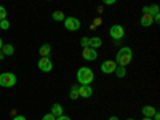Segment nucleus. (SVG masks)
I'll return each instance as SVG.
<instances>
[{
	"mask_svg": "<svg viewBox=\"0 0 160 120\" xmlns=\"http://www.w3.org/2000/svg\"><path fill=\"white\" fill-rule=\"evenodd\" d=\"M133 59V50L130 47H122L117 51V56H115V64L117 66H122V68H127V66L131 62Z\"/></svg>",
	"mask_w": 160,
	"mask_h": 120,
	"instance_id": "f257e3e1",
	"label": "nucleus"
},
{
	"mask_svg": "<svg viewBox=\"0 0 160 120\" xmlns=\"http://www.w3.org/2000/svg\"><path fill=\"white\" fill-rule=\"evenodd\" d=\"M93 80H95V72L90 68H80L77 71V82L78 85H91Z\"/></svg>",
	"mask_w": 160,
	"mask_h": 120,
	"instance_id": "f03ea898",
	"label": "nucleus"
},
{
	"mask_svg": "<svg viewBox=\"0 0 160 120\" xmlns=\"http://www.w3.org/2000/svg\"><path fill=\"white\" fill-rule=\"evenodd\" d=\"M16 85V75L13 72H2L0 74V87L11 88Z\"/></svg>",
	"mask_w": 160,
	"mask_h": 120,
	"instance_id": "7ed1b4c3",
	"label": "nucleus"
},
{
	"mask_svg": "<svg viewBox=\"0 0 160 120\" xmlns=\"http://www.w3.org/2000/svg\"><path fill=\"white\" fill-rule=\"evenodd\" d=\"M62 22H64V28L71 32H77L82 28V22H80V19L75 18V16H66V19Z\"/></svg>",
	"mask_w": 160,
	"mask_h": 120,
	"instance_id": "20e7f679",
	"label": "nucleus"
},
{
	"mask_svg": "<svg viewBox=\"0 0 160 120\" xmlns=\"http://www.w3.org/2000/svg\"><path fill=\"white\" fill-rule=\"evenodd\" d=\"M109 35L115 40V42H120V40L125 37V29H123V26H120V24H114V26H111Z\"/></svg>",
	"mask_w": 160,
	"mask_h": 120,
	"instance_id": "39448f33",
	"label": "nucleus"
},
{
	"mask_svg": "<svg viewBox=\"0 0 160 120\" xmlns=\"http://www.w3.org/2000/svg\"><path fill=\"white\" fill-rule=\"evenodd\" d=\"M37 68L42 72H50L53 69V62H51L50 58H40L38 62H37Z\"/></svg>",
	"mask_w": 160,
	"mask_h": 120,
	"instance_id": "423d86ee",
	"label": "nucleus"
},
{
	"mask_svg": "<svg viewBox=\"0 0 160 120\" xmlns=\"http://www.w3.org/2000/svg\"><path fill=\"white\" fill-rule=\"evenodd\" d=\"M115 69H117V64H115V61H112V59H108V61H104V62L101 64V72H102V74H114Z\"/></svg>",
	"mask_w": 160,
	"mask_h": 120,
	"instance_id": "0eeeda50",
	"label": "nucleus"
},
{
	"mask_svg": "<svg viewBox=\"0 0 160 120\" xmlns=\"http://www.w3.org/2000/svg\"><path fill=\"white\" fill-rule=\"evenodd\" d=\"M82 58H83L85 61H96V59H98V51L93 50V48H83Z\"/></svg>",
	"mask_w": 160,
	"mask_h": 120,
	"instance_id": "6e6552de",
	"label": "nucleus"
},
{
	"mask_svg": "<svg viewBox=\"0 0 160 120\" xmlns=\"http://www.w3.org/2000/svg\"><path fill=\"white\" fill-rule=\"evenodd\" d=\"M93 88L90 85H78V98H91Z\"/></svg>",
	"mask_w": 160,
	"mask_h": 120,
	"instance_id": "1a4fd4ad",
	"label": "nucleus"
},
{
	"mask_svg": "<svg viewBox=\"0 0 160 120\" xmlns=\"http://www.w3.org/2000/svg\"><path fill=\"white\" fill-rule=\"evenodd\" d=\"M155 112H157V109L154 108V106H142V109H141V114L144 117H148V118H152L155 115Z\"/></svg>",
	"mask_w": 160,
	"mask_h": 120,
	"instance_id": "9d476101",
	"label": "nucleus"
},
{
	"mask_svg": "<svg viewBox=\"0 0 160 120\" xmlns=\"http://www.w3.org/2000/svg\"><path fill=\"white\" fill-rule=\"evenodd\" d=\"M50 114H53L56 118H58V117H61V115H64V109H62V106H61L59 102L51 104V112H50Z\"/></svg>",
	"mask_w": 160,
	"mask_h": 120,
	"instance_id": "9b49d317",
	"label": "nucleus"
},
{
	"mask_svg": "<svg viewBox=\"0 0 160 120\" xmlns=\"http://www.w3.org/2000/svg\"><path fill=\"white\" fill-rule=\"evenodd\" d=\"M157 13H158V5H146V7H142V15L154 16V15H157Z\"/></svg>",
	"mask_w": 160,
	"mask_h": 120,
	"instance_id": "f8f14e48",
	"label": "nucleus"
},
{
	"mask_svg": "<svg viewBox=\"0 0 160 120\" xmlns=\"http://www.w3.org/2000/svg\"><path fill=\"white\" fill-rule=\"evenodd\" d=\"M139 22H141L142 28H151V26L154 24V18H152L151 15H142Z\"/></svg>",
	"mask_w": 160,
	"mask_h": 120,
	"instance_id": "ddd939ff",
	"label": "nucleus"
},
{
	"mask_svg": "<svg viewBox=\"0 0 160 120\" xmlns=\"http://www.w3.org/2000/svg\"><path fill=\"white\" fill-rule=\"evenodd\" d=\"M38 53L42 55V58H50V55H51V47H50V43H43L42 47L38 48Z\"/></svg>",
	"mask_w": 160,
	"mask_h": 120,
	"instance_id": "4468645a",
	"label": "nucleus"
},
{
	"mask_svg": "<svg viewBox=\"0 0 160 120\" xmlns=\"http://www.w3.org/2000/svg\"><path fill=\"white\" fill-rule=\"evenodd\" d=\"M101 45H102V40H101L99 37H90V48L98 50Z\"/></svg>",
	"mask_w": 160,
	"mask_h": 120,
	"instance_id": "2eb2a0df",
	"label": "nucleus"
},
{
	"mask_svg": "<svg viewBox=\"0 0 160 120\" xmlns=\"http://www.w3.org/2000/svg\"><path fill=\"white\" fill-rule=\"evenodd\" d=\"M2 53H3V56H11L13 55V53H15V47H13V45H3L2 47Z\"/></svg>",
	"mask_w": 160,
	"mask_h": 120,
	"instance_id": "dca6fc26",
	"label": "nucleus"
},
{
	"mask_svg": "<svg viewBox=\"0 0 160 120\" xmlns=\"http://www.w3.org/2000/svg\"><path fill=\"white\" fill-rule=\"evenodd\" d=\"M51 18L53 19H55V21H58V22H61V21H64L66 19V15H64V13L62 11H55V13H53V15H51Z\"/></svg>",
	"mask_w": 160,
	"mask_h": 120,
	"instance_id": "f3484780",
	"label": "nucleus"
},
{
	"mask_svg": "<svg viewBox=\"0 0 160 120\" xmlns=\"http://www.w3.org/2000/svg\"><path fill=\"white\" fill-rule=\"evenodd\" d=\"M118 78H123L125 75H127V68H122V66H117V69H115V72H114Z\"/></svg>",
	"mask_w": 160,
	"mask_h": 120,
	"instance_id": "a211bd4d",
	"label": "nucleus"
},
{
	"mask_svg": "<svg viewBox=\"0 0 160 120\" xmlns=\"http://www.w3.org/2000/svg\"><path fill=\"white\" fill-rule=\"evenodd\" d=\"M69 98H71V99H77V98H78V85H72V87H71Z\"/></svg>",
	"mask_w": 160,
	"mask_h": 120,
	"instance_id": "6ab92c4d",
	"label": "nucleus"
},
{
	"mask_svg": "<svg viewBox=\"0 0 160 120\" xmlns=\"http://www.w3.org/2000/svg\"><path fill=\"white\" fill-rule=\"evenodd\" d=\"M80 45H82V48H90V37H82L80 38Z\"/></svg>",
	"mask_w": 160,
	"mask_h": 120,
	"instance_id": "aec40b11",
	"label": "nucleus"
},
{
	"mask_svg": "<svg viewBox=\"0 0 160 120\" xmlns=\"http://www.w3.org/2000/svg\"><path fill=\"white\" fill-rule=\"evenodd\" d=\"M3 19H7V8L0 5V21H3Z\"/></svg>",
	"mask_w": 160,
	"mask_h": 120,
	"instance_id": "412c9836",
	"label": "nucleus"
},
{
	"mask_svg": "<svg viewBox=\"0 0 160 120\" xmlns=\"http://www.w3.org/2000/svg\"><path fill=\"white\" fill-rule=\"evenodd\" d=\"M0 29H3V31L10 29V22H8L7 19H3V21H0Z\"/></svg>",
	"mask_w": 160,
	"mask_h": 120,
	"instance_id": "4be33fe9",
	"label": "nucleus"
},
{
	"mask_svg": "<svg viewBox=\"0 0 160 120\" xmlns=\"http://www.w3.org/2000/svg\"><path fill=\"white\" fill-rule=\"evenodd\" d=\"M42 120H56V117L53 115V114H47V115L42 117Z\"/></svg>",
	"mask_w": 160,
	"mask_h": 120,
	"instance_id": "5701e85b",
	"label": "nucleus"
},
{
	"mask_svg": "<svg viewBox=\"0 0 160 120\" xmlns=\"http://www.w3.org/2000/svg\"><path fill=\"white\" fill-rule=\"evenodd\" d=\"M56 120H72V118H71L69 115H61V117H58Z\"/></svg>",
	"mask_w": 160,
	"mask_h": 120,
	"instance_id": "b1692460",
	"label": "nucleus"
},
{
	"mask_svg": "<svg viewBox=\"0 0 160 120\" xmlns=\"http://www.w3.org/2000/svg\"><path fill=\"white\" fill-rule=\"evenodd\" d=\"M13 120H26V117L24 115H15V117H13Z\"/></svg>",
	"mask_w": 160,
	"mask_h": 120,
	"instance_id": "393cba45",
	"label": "nucleus"
},
{
	"mask_svg": "<svg viewBox=\"0 0 160 120\" xmlns=\"http://www.w3.org/2000/svg\"><path fill=\"white\" fill-rule=\"evenodd\" d=\"M104 3H106V5H114V3H115V0H106Z\"/></svg>",
	"mask_w": 160,
	"mask_h": 120,
	"instance_id": "a878e982",
	"label": "nucleus"
},
{
	"mask_svg": "<svg viewBox=\"0 0 160 120\" xmlns=\"http://www.w3.org/2000/svg\"><path fill=\"white\" fill-rule=\"evenodd\" d=\"M2 47H3V40H2V37H0V51H2Z\"/></svg>",
	"mask_w": 160,
	"mask_h": 120,
	"instance_id": "bb28decb",
	"label": "nucleus"
},
{
	"mask_svg": "<svg viewBox=\"0 0 160 120\" xmlns=\"http://www.w3.org/2000/svg\"><path fill=\"white\" fill-rule=\"evenodd\" d=\"M109 120H120V118H118V117H115V115H112V117H111Z\"/></svg>",
	"mask_w": 160,
	"mask_h": 120,
	"instance_id": "cd10ccee",
	"label": "nucleus"
},
{
	"mask_svg": "<svg viewBox=\"0 0 160 120\" xmlns=\"http://www.w3.org/2000/svg\"><path fill=\"white\" fill-rule=\"evenodd\" d=\"M3 58H5V56H3V53H2V51H0V59H3Z\"/></svg>",
	"mask_w": 160,
	"mask_h": 120,
	"instance_id": "c85d7f7f",
	"label": "nucleus"
},
{
	"mask_svg": "<svg viewBox=\"0 0 160 120\" xmlns=\"http://www.w3.org/2000/svg\"><path fill=\"white\" fill-rule=\"evenodd\" d=\"M141 120H152V118H148V117H142Z\"/></svg>",
	"mask_w": 160,
	"mask_h": 120,
	"instance_id": "c756f323",
	"label": "nucleus"
},
{
	"mask_svg": "<svg viewBox=\"0 0 160 120\" xmlns=\"http://www.w3.org/2000/svg\"><path fill=\"white\" fill-rule=\"evenodd\" d=\"M125 120H135V118H125Z\"/></svg>",
	"mask_w": 160,
	"mask_h": 120,
	"instance_id": "7c9ffc66",
	"label": "nucleus"
}]
</instances>
